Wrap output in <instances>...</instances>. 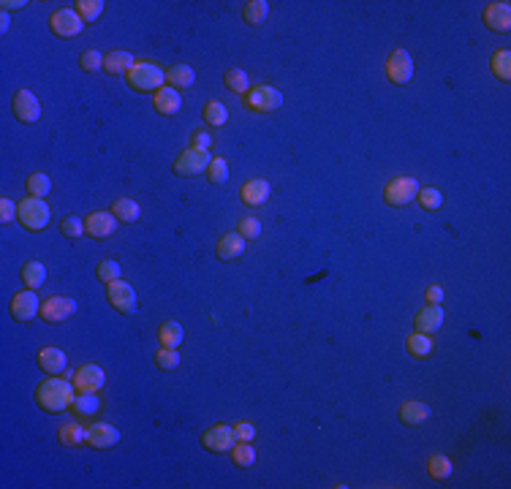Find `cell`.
Wrapping results in <instances>:
<instances>
[{
  "label": "cell",
  "mask_w": 511,
  "mask_h": 489,
  "mask_svg": "<svg viewBox=\"0 0 511 489\" xmlns=\"http://www.w3.org/2000/svg\"><path fill=\"white\" fill-rule=\"evenodd\" d=\"M126 79L136 93H158L161 87H166V71L147 60H136V66L128 71Z\"/></svg>",
  "instance_id": "2"
},
{
  "label": "cell",
  "mask_w": 511,
  "mask_h": 489,
  "mask_svg": "<svg viewBox=\"0 0 511 489\" xmlns=\"http://www.w3.org/2000/svg\"><path fill=\"white\" fill-rule=\"evenodd\" d=\"M158 340H161V348H179V342L185 340V332L177 321H163L158 326Z\"/></svg>",
  "instance_id": "27"
},
{
  "label": "cell",
  "mask_w": 511,
  "mask_h": 489,
  "mask_svg": "<svg viewBox=\"0 0 511 489\" xmlns=\"http://www.w3.org/2000/svg\"><path fill=\"white\" fill-rule=\"evenodd\" d=\"M17 220L25 231H44L50 226V207L44 198H22L20 207H17Z\"/></svg>",
  "instance_id": "3"
},
{
  "label": "cell",
  "mask_w": 511,
  "mask_h": 489,
  "mask_svg": "<svg viewBox=\"0 0 511 489\" xmlns=\"http://www.w3.org/2000/svg\"><path fill=\"white\" fill-rule=\"evenodd\" d=\"M117 223L120 220L114 218L112 212H93V215L84 218V234L93 237V240H106V237L114 234Z\"/></svg>",
  "instance_id": "16"
},
{
  "label": "cell",
  "mask_w": 511,
  "mask_h": 489,
  "mask_svg": "<svg viewBox=\"0 0 511 489\" xmlns=\"http://www.w3.org/2000/svg\"><path fill=\"white\" fill-rule=\"evenodd\" d=\"M0 6H3V11L8 14V11H17V8H22V6H27V3L25 0H3Z\"/></svg>",
  "instance_id": "51"
},
{
  "label": "cell",
  "mask_w": 511,
  "mask_h": 489,
  "mask_svg": "<svg viewBox=\"0 0 511 489\" xmlns=\"http://www.w3.org/2000/svg\"><path fill=\"white\" fill-rule=\"evenodd\" d=\"M120 443V432H117V427H112V424H106V421H93L90 427H87V446L90 448H114Z\"/></svg>",
  "instance_id": "13"
},
{
  "label": "cell",
  "mask_w": 511,
  "mask_h": 489,
  "mask_svg": "<svg viewBox=\"0 0 511 489\" xmlns=\"http://www.w3.org/2000/svg\"><path fill=\"white\" fill-rule=\"evenodd\" d=\"M60 231H63L68 240H77V237L84 234V220L77 218V215H68V218H63V223H60Z\"/></svg>",
  "instance_id": "44"
},
{
  "label": "cell",
  "mask_w": 511,
  "mask_h": 489,
  "mask_svg": "<svg viewBox=\"0 0 511 489\" xmlns=\"http://www.w3.org/2000/svg\"><path fill=\"white\" fill-rule=\"evenodd\" d=\"M41 313V302H38V296L36 291H20L14 293V299H11V316L14 321H33V318Z\"/></svg>",
  "instance_id": "14"
},
{
  "label": "cell",
  "mask_w": 511,
  "mask_h": 489,
  "mask_svg": "<svg viewBox=\"0 0 511 489\" xmlns=\"http://www.w3.org/2000/svg\"><path fill=\"white\" fill-rule=\"evenodd\" d=\"M136 66V60H133V54L131 52H123V49H114V52H109V54H103V71L109 73V76H123Z\"/></svg>",
  "instance_id": "22"
},
{
  "label": "cell",
  "mask_w": 511,
  "mask_h": 489,
  "mask_svg": "<svg viewBox=\"0 0 511 489\" xmlns=\"http://www.w3.org/2000/svg\"><path fill=\"white\" fill-rule=\"evenodd\" d=\"M242 201L248 204V207H261L267 198H269V182L267 180H261V177H256V180H248L245 185H242Z\"/></svg>",
  "instance_id": "24"
},
{
  "label": "cell",
  "mask_w": 511,
  "mask_h": 489,
  "mask_svg": "<svg viewBox=\"0 0 511 489\" xmlns=\"http://www.w3.org/2000/svg\"><path fill=\"white\" fill-rule=\"evenodd\" d=\"M52 191V180L47 174H41V171H36V174H30L27 177V194L36 196V198H44V196H50Z\"/></svg>",
  "instance_id": "38"
},
{
  "label": "cell",
  "mask_w": 511,
  "mask_h": 489,
  "mask_svg": "<svg viewBox=\"0 0 511 489\" xmlns=\"http://www.w3.org/2000/svg\"><path fill=\"white\" fill-rule=\"evenodd\" d=\"M11 112L20 122H38L41 120V101L33 96L30 90H17L14 93V101H11Z\"/></svg>",
  "instance_id": "11"
},
{
  "label": "cell",
  "mask_w": 511,
  "mask_h": 489,
  "mask_svg": "<svg viewBox=\"0 0 511 489\" xmlns=\"http://www.w3.org/2000/svg\"><path fill=\"white\" fill-rule=\"evenodd\" d=\"M205 120L212 128H221L229 122V109L221 101H209V103H205Z\"/></svg>",
  "instance_id": "35"
},
{
  "label": "cell",
  "mask_w": 511,
  "mask_h": 489,
  "mask_svg": "<svg viewBox=\"0 0 511 489\" xmlns=\"http://www.w3.org/2000/svg\"><path fill=\"white\" fill-rule=\"evenodd\" d=\"M79 66H82V71L87 73H96L103 68V54L98 49H87V52H82L79 54Z\"/></svg>",
  "instance_id": "43"
},
{
  "label": "cell",
  "mask_w": 511,
  "mask_h": 489,
  "mask_svg": "<svg viewBox=\"0 0 511 489\" xmlns=\"http://www.w3.org/2000/svg\"><path fill=\"white\" fill-rule=\"evenodd\" d=\"M71 411L77 418H90L101 411V397L98 391H77L74 402H71Z\"/></svg>",
  "instance_id": "23"
},
{
  "label": "cell",
  "mask_w": 511,
  "mask_h": 489,
  "mask_svg": "<svg viewBox=\"0 0 511 489\" xmlns=\"http://www.w3.org/2000/svg\"><path fill=\"white\" fill-rule=\"evenodd\" d=\"M22 283H25L30 291L41 289L47 283V267L41 261H27L25 267H22Z\"/></svg>",
  "instance_id": "30"
},
{
  "label": "cell",
  "mask_w": 511,
  "mask_h": 489,
  "mask_svg": "<svg viewBox=\"0 0 511 489\" xmlns=\"http://www.w3.org/2000/svg\"><path fill=\"white\" fill-rule=\"evenodd\" d=\"M234 432H237V440H242V443H251V440L256 438V427L253 424H248V421L234 424Z\"/></svg>",
  "instance_id": "48"
},
{
  "label": "cell",
  "mask_w": 511,
  "mask_h": 489,
  "mask_svg": "<svg viewBox=\"0 0 511 489\" xmlns=\"http://www.w3.org/2000/svg\"><path fill=\"white\" fill-rule=\"evenodd\" d=\"M50 30L60 38H74L84 30V22L77 14V8H57L50 17Z\"/></svg>",
  "instance_id": "7"
},
{
  "label": "cell",
  "mask_w": 511,
  "mask_h": 489,
  "mask_svg": "<svg viewBox=\"0 0 511 489\" xmlns=\"http://www.w3.org/2000/svg\"><path fill=\"white\" fill-rule=\"evenodd\" d=\"M424 299H427V305H440L443 302V289L440 286H430L424 291Z\"/></svg>",
  "instance_id": "50"
},
{
  "label": "cell",
  "mask_w": 511,
  "mask_h": 489,
  "mask_svg": "<svg viewBox=\"0 0 511 489\" xmlns=\"http://www.w3.org/2000/svg\"><path fill=\"white\" fill-rule=\"evenodd\" d=\"M155 365L161 367V370H175V367L179 365L177 348H161V351L155 353Z\"/></svg>",
  "instance_id": "45"
},
{
  "label": "cell",
  "mask_w": 511,
  "mask_h": 489,
  "mask_svg": "<svg viewBox=\"0 0 511 489\" xmlns=\"http://www.w3.org/2000/svg\"><path fill=\"white\" fill-rule=\"evenodd\" d=\"M489 71H492V76H498L501 82H509L511 79V52L509 49H498V52L489 57Z\"/></svg>",
  "instance_id": "31"
},
{
  "label": "cell",
  "mask_w": 511,
  "mask_h": 489,
  "mask_svg": "<svg viewBox=\"0 0 511 489\" xmlns=\"http://www.w3.org/2000/svg\"><path fill=\"white\" fill-rule=\"evenodd\" d=\"M77 14L82 17V22H96L103 14V0H77Z\"/></svg>",
  "instance_id": "37"
},
{
  "label": "cell",
  "mask_w": 511,
  "mask_h": 489,
  "mask_svg": "<svg viewBox=\"0 0 511 489\" xmlns=\"http://www.w3.org/2000/svg\"><path fill=\"white\" fill-rule=\"evenodd\" d=\"M36 405L41 408V411H47V414H63V411H68L71 408V402H74V397H77V386H74V381H68V378H60V375H50V378H44L38 386H36Z\"/></svg>",
  "instance_id": "1"
},
{
  "label": "cell",
  "mask_w": 511,
  "mask_h": 489,
  "mask_svg": "<svg viewBox=\"0 0 511 489\" xmlns=\"http://www.w3.org/2000/svg\"><path fill=\"white\" fill-rule=\"evenodd\" d=\"M386 79L394 85H408L413 79V57L408 49H394L386 60Z\"/></svg>",
  "instance_id": "9"
},
{
  "label": "cell",
  "mask_w": 511,
  "mask_h": 489,
  "mask_svg": "<svg viewBox=\"0 0 511 489\" xmlns=\"http://www.w3.org/2000/svg\"><path fill=\"white\" fill-rule=\"evenodd\" d=\"M17 201H11V198H0V220L8 226V223H14L17 220Z\"/></svg>",
  "instance_id": "47"
},
{
  "label": "cell",
  "mask_w": 511,
  "mask_h": 489,
  "mask_svg": "<svg viewBox=\"0 0 511 489\" xmlns=\"http://www.w3.org/2000/svg\"><path fill=\"white\" fill-rule=\"evenodd\" d=\"M223 85L237 96H248V90H251V79L242 68H229L226 76H223Z\"/></svg>",
  "instance_id": "33"
},
{
  "label": "cell",
  "mask_w": 511,
  "mask_h": 489,
  "mask_svg": "<svg viewBox=\"0 0 511 489\" xmlns=\"http://www.w3.org/2000/svg\"><path fill=\"white\" fill-rule=\"evenodd\" d=\"M416 198H419L422 210H427V212L440 210V204H443V196H440V191H435V188H419Z\"/></svg>",
  "instance_id": "42"
},
{
  "label": "cell",
  "mask_w": 511,
  "mask_h": 489,
  "mask_svg": "<svg viewBox=\"0 0 511 489\" xmlns=\"http://www.w3.org/2000/svg\"><path fill=\"white\" fill-rule=\"evenodd\" d=\"M207 180H209L212 185H223V182L229 180V163H226V158H212V161H209V166H207Z\"/></svg>",
  "instance_id": "41"
},
{
  "label": "cell",
  "mask_w": 511,
  "mask_h": 489,
  "mask_svg": "<svg viewBox=\"0 0 511 489\" xmlns=\"http://www.w3.org/2000/svg\"><path fill=\"white\" fill-rule=\"evenodd\" d=\"M153 106L158 115H166V117H172V115H177L179 106H182V96H179V90L175 87H161L158 93L153 96Z\"/></svg>",
  "instance_id": "21"
},
{
  "label": "cell",
  "mask_w": 511,
  "mask_h": 489,
  "mask_svg": "<svg viewBox=\"0 0 511 489\" xmlns=\"http://www.w3.org/2000/svg\"><path fill=\"white\" fill-rule=\"evenodd\" d=\"M57 440L68 448H77V446H87V427L82 424H66L57 430Z\"/></svg>",
  "instance_id": "28"
},
{
  "label": "cell",
  "mask_w": 511,
  "mask_h": 489,
  "mask_svg": "<svg viewBox=\"0 0 511 489\" xmlns=\"http://www.w3.org/2000/svg\"><path fill=\"white\" fill-rule=\"evenodd\" d=\"M239 234L245 240H258L261 237V223L256 218H242L239 220Z\"/></svg>",
  "instance_id": "46"
},
{
  "label": "cell",
  "mask_w": 511,
  "mask_h": 489,
  "mask_svg": "<svg viewBox=\"0 0 511 489\" xmlns=\"http://www.w3.org/2000/svg\"><path fill=\"white\" fill-rule=\"evenodd\" d=\"M166 82H169V87H175V90H185V87H191L193 82H196V71L191 68V66H172L169 71H166Z\"/></svg>",
  "instance_id": "29"
},
{
  "label": "cell",
  "mask_w": 511,
  "mask_h": 489,
  "mask_svg": "<svg viewBox=\"0 0 511 489\" xmlns=\"http://www.w3.org/2000/svg\"><path fill=\"white\" fill-rule=\"evenodd\" d=\"M112 215L120 220V223H133V220H139L142 210H139V204L133 198H117L112 204Z\"/></svg>",
  "instance_id": "32"
},
{
  "label": "cell",
  "mask_w": 511,
  "mask_h": 489,
  "mask_svg": "<svg viewBox=\"0 0 511 489\" xmlns=\"http://www.w3.org/2000/svg\"><path fill=\"white\" fill-rule=\"evenodd\" d=\"M484 24L492 33H509L511 30V3L498 0L484 8Z\"/></svg>",
  "instance_id": "15"
},
{
  "label": "cell",
  "mask_w": 511,
  "mask_h": 489,
  "mask_svg": "<svg viewBox=\"0 0 511 489\" xmlns=\"http://www.w3.org/2000/svg\"><path fill=\"white\" fill-rule=\"evenodd\" d=\"M209 145H212V136L205 133V131H196L191 136V147H196V149H209Z\"/></svg>",
  "instance_id": "49"
},
{
  "label": "cell",
  "mask_w": 511,
  "mask_h": 489,
  "mask_svg": "<svg viewBox=\"0 0 511 489\" xmlns=\"http://www.w3.org/2000/svg\"><path fill=\"white\" fill-rule=\"evenodd\" d=\"M77 313V302L71 296H50L47 302H41V313L38 316L44 318L47 323H60L66 318H71Z\"/></svg>",
  "instance_id": "12"
},
{
  "label": "cell",
  "mask_w": 511,
  "mask_h": 489,
  "mask_svg": "<svg viewBox=\"0 0 511 489\" xmlns=\"http://www.w3.org/2000/svg\"><path fill=\"white\" fill-rule=\"evenodd\" d=\"M71 381H74L77 391H101L106 384V372L98 365H82Z\"/></svg>",
  "instance_id": "17"
},
{
  "label": "cell",
  "mask_w": 511,
  "mask_h": 489,
  "mask_svg": "<svg viewBox=\"0 0 511 489\" xmlns=\"http://www.w3.org/2000/svg\"><path fill=\"white\" fill-rule=\"evenodd\" d=\"M209 161H212L209 149L188 147V149H182V152H179L177 161H175V174H179V177H196V174L207 171Z\"/></svg>",
  "instance_id": "6"
},
{
  "label": "cell",
  "mask_w": 511,
  "mask_h": 489,
  "mask_svg": "<svg viewBox=\"0 0 511 489\" xmlns=\"http://www.w3.org/2000/svg\"><path fill=\"white\" fill-rule=\"evenodd\" d=\"M234 440H237L234 427H229V424H215V427L205 430L202 446H205L207 451H212V454H229L231 448H234Z\"/></svg>",
  "instance_id": "10"
},
{
  "label": "cell",
  "mask_w": 511,
  "mask_h": 489,
  "mask_svg": "<svg viewBox=\"0 0 511 489\" xmlns=\"http://www.w3.org/2000/svg\"><path fill=\"white\" fill-rule=\"evenodd\" d=\"M38 367L47 372V375H60L68 370V356L60 351V348H41L38 356H36Z\"/></svg>",
  "instance_id": "19"
},
{
  "label": "cell",
  "mask_w": 511,
  "mask_h": 489,
  "mask_svg": "<svg viewBox=\"0 0 511 489\" xmlns=\"http://www.w3.org/2000/svg\"><path fill=\"white\" fill-rule=\"evenodd\" d=\"M267 14H269V3L267 0H248L245 11H242V17H245L248 24H261L267 20Z\"/></svg>",
  "instance_id": "34"
},
{
  "label": "cell",
  "mask_w": 511,
  "mask_h": 489,
  "mask_svg": "<svg viewBox=\"0 0 511 489\" xmlns=\"http://www.w3.org/2000/svg\"><path fill=\"white\" fill-rule=\"evenodd\" d=\"M96 275H98V280L101 283H114V280H123V269H120V264L114 261V258H103L101 264H98V269H96Z\"/></svg>",
  "instance_id": "40"
},
{
  "label": "cell",
  "mask_w": 511,
  "mask_h": 489,
  "mask_svg": "<svg viewBox=\"0 0 511 489\" xmlns=\"http://www.w3.org/2000/svg\"><path fill=\"white\" fill-rule=\"evenodd\" d=\"M427 473L438 479V481H443V479H449L452 476V460L449 457H443V454H435L427 460Z\"/></svg>",
  "instance_id": "39"
},
{
  "label": "cell",
  "mask_w": 511,
  "mask_h": 489,
  "mask_svg": "<svg viewBox=\"0 0 511 489\" xmlns=\"http://www.w3.org/2000/svg\"><path fill=\"white\" fill-rule=\"evenodd\" d=\"M106 299H109V305H112L117 313H123V316L136 313V291H133V286L126 283V280L109 283V286H106Z\"/></svg>",
  "instance_id": "8"
},
{
  "label": "cell",
  "mask_w": 511,
  "mask_h": 489,
  "mask_svg": "<svg viewBox=\"0 0 511 489\" xmlns=\"http://www.w3.org/2000/svg\"><path fill=\"white\" fill-rule=\"evenodd\" d=\"M406 351H408L413 359H427L435 351L433 337L430 335H422V332H413L406 337Z\"/></svg>",
  "instance_id": "26"
},
{
  "label": "cell",
  "mask_w": 511,
  "mask_h": 489,
  "mask_svg": "<svg viewBox=\"0 0 511 489\" xmlns=\"http://www.w3.org/2000/svg\"><path fill=\"white\" fill-rule=\"evenodd\" d=\"M231 454V462L237 465V467H251V465H256V448L251 446V443H234V448L229 451Z\"/></svg>",
  "instance_id": "36"
},
{
  "label": "cell",
  "mask_w": 511,
  "mask_h": 489,
  "mask_svg": "<svg viewBox=\"0 0 511 489\" xmlns=\"http://www.w3.org/2000/svg\"><path fill=\"white\" fill-rule=\"evenodd\" d=\"M419 194V180L416 177H394L383 185V201L389 207H406Z\"/></svg>",
  "instance_id": "4"
},
{
  "label": "cell",
  "mask_w": 511,
  "mask_h": 489,
  "mask_svg": "<svg viewBox=\"0 0 511 489\" xmlns=\"http://www.w3.org/2000/svg\"><path fill=\"white\" fill-rule=\"evenodd\" d=\"M245 242H248V240H245L239 231H229V234L221 237L215 253H218L221 261H234V258H239V256L245 253Z\"/></svg>",
  "instance_id": "20"
},
{
  "label": "cell",
  "mask_w": 511,
  "mask_h": 489,
  "mask_svg": "<svg viewBox=\"0 0 511 489\" xmlns=\"http://www.w3.org/2000/svg\"><path fill=\"white\" fill-rule=\"evenodd\" d=\"M245 103H248V109H253V112L269 115V112H278L283 106V93L278 87H272V85H258L253 90H248Z\"/></svg>",
  "instance_id": "5"
},
{
  "label": "cell",
  "mask_w": 511,
  "mask_h": 489,
  "mask_svg": "<svg viewBox=\"0 0 511 489\" xmlns=\"http://www.w3.org/2000/svg\"><path fill=\"white\" fill-rule=\"evenodd\" d=\"M0 24H3V33H6V30H8V14H6V11H3V17H0Z\"/></svg>",
  "instance_id": "52"
},
{
  "label": "cell",
  "mask_w": 511,
  "mask_h": 489,
  "mask_svg": "<svg viewBox=\"0 0 511 489\" xmlns=\"http://www.w3.org/2000/svg\"><path fill=\"white\" fill-rule=\"evenodd\" d=\"M443 326V310L440 305H427L424 310H419L413 318V332H422V335H433Z\"/></svg>",
  "instance_id": "18"
},
{
  "label": "cell",
  "mask_w": 511,
  "mask_h": 489,
  "mask_svg": "<svg viewBox=\"0 0 511 489\" xmlns=\"http://www.w3.org/2000/svg\"><path fill=\"white\" fill-rule=\"evenodd\" d=\"M430 405H424V402H403L400 405V421L403 424H408V427H419V424H424L427 418H430Z\"/></svg>",
  "instance_id": "25"
}]
</instances>
